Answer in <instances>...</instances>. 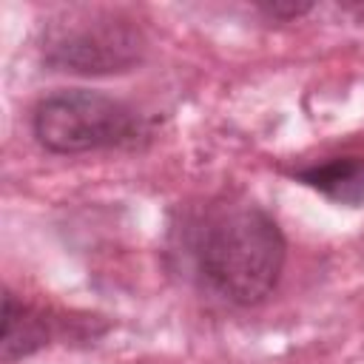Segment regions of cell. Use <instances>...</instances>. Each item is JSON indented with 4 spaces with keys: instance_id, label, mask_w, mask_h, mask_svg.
<instances>
[{
    "instance_id": "cell-1",
    "label": "cell",
    "mask_w": 364,
    "mask_h": 364,
    "mask_svg": "<svg viewBox=\"0 0 364 364\" xmlns=\"http://www.w3.org/2000/svg\"><path fill=\"white\" fill-rule=\"evenodd\" d=\"M284 236L256 205L213 213L196 242V267L205 284L230 304H259L273 293L284 267Z\"/></svg>"
},
{
    "instance_id": "cell-2",
    "label": "cell",
    "mask_w": 364,
    "mask_h": 364,
    "mask_svg": "<svg viewBox=\"0 0 364 364\" xmlns=\"http://www.w3.org/2000/svg\"><path fill=\"white\" fill-rule=\"evenodd\" d=\"M31 125L37 142L54 154L134 145L142 134V119L131 105L85 88L57 91L40 100Z\"/></svg>"
},
{
    "instance_id": "cell-3",
    "label": "cell",
    "mask_w": 364,
    "mask_h": 364,
    "mask_svg": "<svg viewBox=\"0 0 364 364\" xmlns=\"http://www.w3.org/2000/svg\"><path fill=\"white\" fill-rule=\"evenodd\" d=\"M142 34L117 11L80 9L57 20L46 34V57L60 71L114 74L139 63Z\"/></svg>"
},
{
    "instance_id": "cell-4",
    "label": "cell",
    "mask_w": 364,
    "mask_h": 364,
    "mask_svg": "<svg viewBox=\"0 0 364 364\" xmlns=\"http://www.w3.org/2000/svg\"><path fill=\"white\" fill-rule=\"evenodd\" d=\"M296 176L338 205H364V159L361 156H338V159L304 168Z\"/></svg>"
},
{
    "instance_id": "cell-5",
    "label": "cell",
    "mask_w": 364,
    "mask_h": 364,
    "mask_svg": "<svg viewBox=\"0 0 364 364\" xmlns=\"http://www.w3.org/2000/svg\"><path fill=\"white\" fill-rule=\"evenodd\" d=\"M43 327L40 318H28V310L14 301L11 293H6V310H3V358L11 361L17 355L31 353L43 344Z\"/></svg>"
},
{
    "instance_id": "cell-6",
    "label": "cell",
    "mask_w": 364,
    "mask_h": 364,
    "mask_svg": "<svg viewBox=\"0 0 364 364\" xmlns=\"http://www.w3.org/2000/svg\"><path fill=\"white\" fill-rule=\"evenodd\" d=\"M262 11H267L270 17H299L304 11H310V3H259Z\"/></svg>"
}]
</instances>
